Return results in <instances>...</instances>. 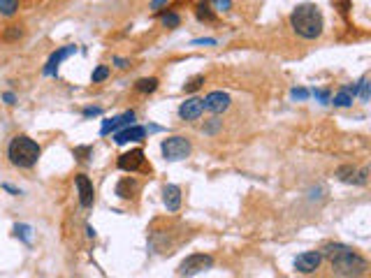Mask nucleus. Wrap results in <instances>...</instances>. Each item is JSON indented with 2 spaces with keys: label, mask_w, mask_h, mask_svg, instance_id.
I'll list each match as a JSON object with an SVG mask.
<instances>
[{
  "label": "nucleus",
  "mask_w": 371,
  "mask_h": 278,
  "mask_svg": "<svg viewBox=\"0 0 371 278\" xmlns=\"http://www.w3.org/2000/svg\"><path fill=\"white\" fill-rule=\"evenodd\" d=\"M179 23H181V17L174 14V12H167V14L162 17V26L165 28H179Z\"/></svg>",
  "instance_id": "4be33fe9"
},
{
  "label": "nucleus",
  "mask_w": 371,
  "mask_h": 278,
  "mask_svg": "<svg viewBox=\"0 0 371 278\" xmlns=\"http://www.w3.org/2000/svg\"><path fill=\"white\" fill-rule=\"evenodd\" d=\"M323 255L329 257L336 276H367L369 274V262L344 243H327L323 248Z\"/></svg>",
  "instance_id": "f257e3e1"
},
{
  "label": "nucleus",
  "mask_w": 371,
  "mask_h": 278,
  "mask_svg": "<svg viewBox=\"0 0 371 278\" xmlns=\"http://www.w3.org/2000/svg\"><path fill=\"white\" fill-rule=\"evenodd\" d=\"M30 227L28 225H14V236H19V239H23L26 243H30Z\"/></svg>",
  "instance_id": "5701e85b"
},
{
  "label": "nucleus",
  "mask_w": 371,
  "mask_h": 278,
  "mask_svg": "<svg viewBox=\"0 0 371 278\" xmlns=\"http://www.w3.org/2000/svg\"><path fill=\"white\" fill-rule=\"evenodd\" d=\"M162 5H167V0H151V9H153V12H158Z\"/></svg>",
  "instance_id": "2f4dec72"
},
{
  "label": "nucleus",
  "mask_w": 371,
  "mask_h": 278,
  "mask_svg": "<svg viewBox=\"0 0 371 278\" xmlns=\"http://www.w3.org/2000/svg\"><path fill=\"white\" fill-rule=\"evenodd\" d=\"M2 190L12 192V195H21V190H19V188H14V185H9V183H2Z\"/></svg>",
  "instance_id": "f704fd0d"
},
{
  "label": "nucleus",
  "mask_w": 371,
  "mask_h": 278,
  "mask_svg": "<svg viewBox=\"0 0 371 278\" xmlns=\"http://www.w3.org/2000/svg\"><path fill=\"white\" fill-rule=\"evenodd\" d=\"M202 84H204V77H202V74H200V77H193L190 81H186V84H184V91H186V93H193V91H197V88L202 86Z\"/></svg>",
  "instance_id": "b1692460"
},
{
  "label": "nucleus",
  "mask_w": 371,
  "mask_h": 278,
  "mask_svg": "<svg viewBox=\"0 0 371 278\" xmlns=\"http://www.w3.org/2000/svg\"><path fill=\"white\" fill-rule=\"evenodd\" d=\"M290 28L300 35V37H304V40H316V37H320V35H323V28H325L320 7L313 5V2L297 5L290 14Z\"/></svg>",
  "instance_id": "f03ea898"
},
{
  "label": "nucleus",
  "mask_w": 371,
  "mask_h": 278,
  "mask_svg": "<svg viewBox=\"0 0 371 278\" xmlns=\"http://www.w3.org/2000/svg\"><path fill=\"white\" fill-rule=\"evenodd\" d=\"M202 114H204V100H200V97H188L179 107V116L184 121H197Z\"/></svg>",
  "instance_id": "1a4fd4ad"
},
{
  "label": "nucleus",
  "mask_w": 371,
  "mask_h": 278,
  "mask_svg": "<svg viewBox=\"0 0 371 278\" xmlns=\"http://www.w3.org/2000/svg\"><path fill=\"white\" fill-rule=\"evenodd\" d=\"M211 2H213V9H218V12H228L232 7V0H211Z\"/></svg>",
  "instance_id": "cd10ccee"
},
{
  "label": "nucleus",
  "mask_w": 371,
  "mask_h": 278,
  "mask_svg": "<svg viewBox=\"0 0 371 278\" xmlns=\"http://www.w3.org/2000/svg\"><path fill=\"white\" fill-rule=\"evenodd\" d=\"M42 156V148L35 139L26 137V135H17V137L9 141L7 146V158L9 162L19 169H30L37 165V160Z\"/></svg>",
  "instance_id": "7ed1b4c3"
},
{
  "label": "nucleus",
  "mask_w": 371,
  "mask_h": 278,
  "mask_svg": "<svg viewBox=\"0 0 371 278\" xmlns=\"http://www.w3.org/2000/svg\"><path fill=\"white\" fill-rule=\"evenodd\" d=\"M2 100L7 104H17V95L14 93H2Z\"/></svg>",
  "instance_id": "473e14b6"
},
{
  "label": "nucleus",
  "mask_w": 371,
  "mask_h": 278,
  "mask_svg": "<svg viewBox=\"0 0 371 278\" xmlns=\"http://www.w3.org/2000/svg\"><path fill=\"white\" fill-rule=\"evenodd\" d=\"M332 104H334V107H350V104H353V95H350V93L344 88L341 93H336V95H334Z\"/></svg>",
  "instance_id": "aec40b11"
},
{
  "label": "nucleus",
  "mask_w": 371,
  "mask_h": 278,
  "mask_svg": "<svg viewBox=\"0 0 371 278\" xmlns=\"http://www.w3.org/2000/svg\"><path fill=\"white\" fill-rule=\"evenodd\" d=\"M100 112H102L100 107H86V109H84V116H86V118H91V116H97Z\"/></svg>",
  "instance_id": "7c9ffc66"
},
{
  "label": "nucleus",
  "mask_w": 371,
  "mask_h": 278,
  "mask_svg": "<svg viewBox=\"0 0 371 278\" xmlns=\"http://www.w3.org/2000/svg\"><path fill=\"white\" fill-rule=\"evenodd\" d=\"M141 165H144V151L141 148H133L123 156H118V169H123V172H137Z\"/></svg>",
  "instance_id": "9d476101"
},
{
  "label": "nucleus",
  "mask_w": 371,
  "mask_h": 278,
  "mask_svg": "<svg viewBox=\"0 0 371 278\" xmlns=\"http://www.w3.org/2000/svg\"><path fill=\"white\" fill-rule=\"evenodd\" d=\"M144 137H146V128H141V125H125L123 130H116L114 141L123 146L128 141H141Z\"/></svg>",
  "instance_id": "9b49d317"
},
{
  "label": "nucleus",
  "mask_w": 371,
  "mask_h": 278,
  "mask_svg": "<svg viewBox=\"0 0 371 278\" xmlns=\"http://www.w3.org/2000/svg\"><path fill=\"white\" fill-rule=\"evenodd\" d=\"M162 202H165V208L169 213H177L181 208V188L174 185V183H167L162 188Z\"/></svg>",
  "instance_id": "f8f14e48"
},
{
  "label": "nucleus",
  "mask_w": 371,
  "mask_h": 278,
  "mask_svg": "<svg viewBox=\"0 0 371 278\" xmlns=\"http://www.w3.org/2000/svg\"><path fill=\"white\" fill-rule=\"evenodd\" d=\"M320 262H323V253L320 251L301 253V255H297V260H295V269L300 271V274H313V271L320 267Z\"/></svg>",
  "instance_id": "0eeeda50"
},
{
  "label": "nucleus",
  "mask_w": 371,
  "mask_h": 278,
  "mask_svg": "<svg viewBox=\"0 0 371 278\" xmlns=\"http://www.w3.org/2000/svg\"><path fill=\"white\" fill-rule=\"evenodd\" d=\"M74 183H77V192H79V204L84 208L93 207V202H95V188H93V181H91L86 174H77Z\"/></svg>",
  "instance_id": "423d86ee"
},
{
  "label": "nucleus",
  "mask_w": 371,
  "mask_h": 278,
  "mask_svg": "<svg viewBox=\"0 0 371 278\" xmlns=\"http://www.w3.org/2000/svg\"><path fill=\"white\" fill-rule=\"evenodd\" d=\"M295 100H306L309 97V91L306 88H292V93H290Z\"/></svg>",
  "instance_id": "c756f323"
},
{
  "label": "nucleus",
  "mask_w": 371,
  "mask_h": 278,
  "mask_svg": "<svg viewBox=\"0 0 371 278\" xmlns=\"http://www.w3.org/2000/svg\"><path fill=\"white\" fill-rule=\"evenodd\" d=\"M77 51V46H63V49H58V51L56 53H51V58H49V63H46V68H45V74H53V72H56V68H58V65H61L63 61H65V58H68V56H72V53Z\"/></svg>",
  "instance_id": "4468645a"
},
{
  "label": "nucleus",
  "mask_w": 371,
  "mask_h": 278,
  "mask_svg": "<svg viewBox=\"0 0 371 278\" xmlns=\"http://www.w3.org/2000/svg\"><path fill=\"white\" fill-rule=\"evenodd\" d=\"M19 9V0H0V14L2 17H14Z\"/></svg>",
  "instance_id": "6ab92c4d"
},
{
  "label": "nucleus",
  "mask_w": 371,
  "mask_h": 278,
  "mask_svg": "<svg viewBox=\"0 0 371 278\" xmlns=\"http://www.w3.org/2000/svg\"><path fill=\"white\" fill-rule=\"evenodd\" d=\"M21 37H23V28L21 26H7L5 33H2V40H5V42H19Z\"/></svg>",
  "instance_id": "a211bd4d"
},
{
  "label": "nucleus",
  "mask_w": 371,
  "mask_h": 278,
  "mask_svg": "<svg viewBox=\"0 0 371 278\" xmlns=\"http://www.w3.org/2000/svg\"><path fill=\"white\" fill-rule=\"evenodd\" d=\"M160 151H162V158H165V160H169V162H179V160H186V158L190 156L193 146H190V141H188L186 137L174 135V137L162 139Z\"/></svg>",
  "instance_id": "20e7f679"
},
{
  "label": "nucleus",
  "mask_w": 371,
  "mask_h": 278,
  "mask_svg": "<svg viewBox=\"0 0 371 278\" xmlns=\"http://www.w3.org/2000/svg\"><path fill=\"white\" fill-rule=\"evenodd\" d=\"M213 267V257L211 255H204V253H195L188 255L181 264H179V276H197L202 271L211 269Z\"/></svg>",
  "instance_id": "39448f33"
},
{
  "label": "nucleus",
  "mask_w": 371,
  "mask_h": 278,
  "mask_svg": "<svg viewBox=\"0 0 371 278\" xmlns=\"http://www.w3.org/2000/svg\"><path fill=\"white\" fill-rule=\"evenodd\" d=\"M336 179L344 183H357V169L353 165H344L336 169Z\"/></svg>",
  "instance_id": "dca6fc26"
},
{
  "label": "nucleus",
  "mask_w": 371,
  "mask_h": 278,
  "mask_svg": "<svg viewBox=\"0 0 371 278\" xmlns=\"http://www.w3.org/2000/svg\"><path fill=\"white\" fill-rule=\"evenodd\" d=\"M137 190H139V183L135 181V179H130V176L121 179L118 185H116V195H118L121 200H133L135 195H137Z\"/></svg>",
  "instance_id": "2eb2a0df"
},
{
  "label": "nucleus",
  "mask_w": 371,
  "mask_h": 278,
  "mask_svg": "<svg viewBox=\"0 0 371 278\" xmlns=\"http://www.w3.org/2000/svg\"><path fill=\"white\" fill-rule=\"evenodd\" d=\"M135 88H137L139 93H156V91H158V79L156 77H144V79H139V81L135 84Z\"/></svg>",
  "instance_id": "f3484780"
},
{
  "label": "nucleus",
  "mask_w": 371,
  "mask_h": 278,
  "mask_svg": "<svg viewBox=\"0 0 371 278\" xmlns=\"http://www.w3.org/2000/svg\"><path fill=\"white\" fill-rule=\"evenodd\" d=\"M114 63H116V68H121V70L130 68V61H125V58H114Z\"/></svg>",
  "instance_id": "72a5a7b5"
},
{
  "label": "nucleus",
  "mask_w": 371,
  "mask_h": 278,
  "mask_svg": "<svg viewBox=\"0 0 371 278\" xmlns=\"http://www.w3.org/2000/svg\"><path fill=\"white\" fill-rule=\"evenodd\" d=\"M230 95L228 93H223V91H213V93H209V95L204 97V109H209L211 114H223L230 109Z\"/></svg>",
  "instance_id": "6e6552de"
},
{
  "label": "nucleus",
  "mask_w": 371,
  "mask_h": 278,
  "mask_svg": "<svg viewBox=\"0 0 371 278\" xmlns=\"http://www.w3.org/2000/svg\"><path fill=\"white\" fill-rule=\"evenodd\" d=\"M369 79L364 77V79H360V88H357V91H360V97H362V102H369Z\"/></svg>",
  "instance_id": "a878e982"
},
{
  "label": "nucleus",
  "mask_w": 371,
  "mask_h": 278,
  "mask_svg": "<svg viewBox=\"0 0 371 278\" xmlns=\"http://www.w3.org/2000/svg\"><path fill=\"white\" fill-rule=\"evenodd\" d=\"M193 44H216V40H193Z\"/></svg>",
  "instance_id": "c9c22d12"
},
{
  "label": "nucleus",
  "mask_w": 371,
  "mask_h": 278,
  "mask_svg": "<svg viewBox=\"0 0 371 278\" xmlns=\"http://www.w3.org/2000/svg\"><path fill=\"white\" fill-rule=\"evenodd\" d=\"M195 14H197V19H200V21H213V12L209 7H207V5H197V12H195Z\"/></svg>",
  "instance_id": "393cba45"
},
{
  "label": "nucleus",
  "mask_w": 371,
  "mask_h": 278,
  "mask_svg": "<svg viewBox=\"0 0 371 278\" xmlns=\"http://www.w3.org/2000/svg\"><path fill=\"white\" fill-rule=\"evenodd\" d=\"M133 121H135V112H125V114H121V116H116V118H107V121L102 123L100 135H109V132H116L118 128L133 125Z\"/></svg>",
  "instance_id": "ddd939ff"
},
{
  "label": "nucleus",
  "mask_w": 371,
  "mask_h": 278,
  "mask_svg": "<svg viewBox=\"0 0 371 278\" xmlns=\"http://www.w3.org/2000/svg\"><path fill=\"white\" fill-rule=\"evenodd\" d=\"M109 77V68L107 65H97L95 70H93V84H100V81H105V79Z\"/></svg>",
  "instance_id": "412c9836"
},
{
  "label": "nucleus",
  "mask_w": 371,
  "mask_h": 278,
  "mask_svg": "<svg viewBox=\"0 0 371 278\" xmlns=\"http://www.w3.org/2000/svg\"><path fill=\"white\" fill-rule=\"evenodd\" d=\"M218 128H221V121H218V118H211L209 125H204V135H213Z\"/></svg>",
  "instance_id": "c85d7f7f"
},
{
  "label": "nucleus",
  "mask_w": 371,
  "mask_h": 278,
  "mask_svg": "<svg viewBox=\"0 0 371 278\" xmlns=\"http://www.w3.org/2000/svg\"><path fill=\"white\" fill-rule=\"evenodd\" d=\"M91 153H93V148H91V146H77L74 151H72V156L77 158V160H86Z\"/></svg>",
  "instance_id": "bb28decb"
}]
</instances>
